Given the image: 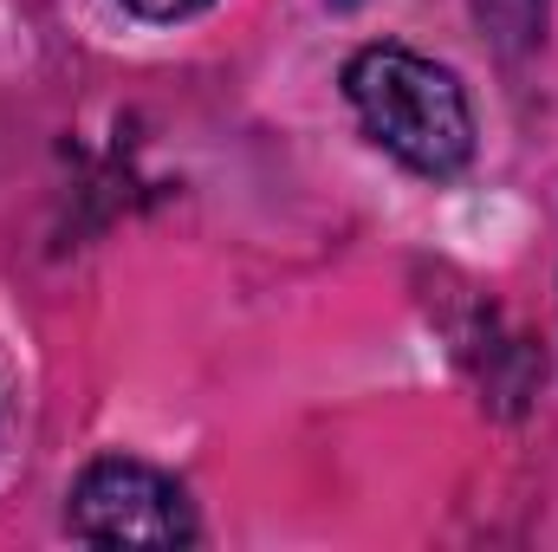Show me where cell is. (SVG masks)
I'll list each match as a JSON object with an SVG mask.
<instances>
[{"label":"cell","instance_id":"cell-3","mask_svg":"<svg viewBox=\"0 0 558 552\" xmlns=\"http://www.w3.org/2000/svg\"><path fill=\"white\" fill-rule=\"evenodd\" d=\"M474 13L494 26V39H500L507 52L533 46V39H539V26H546V0H474Z\"/></svg>","mask_w":558,"mask_h":552},{"label":"cell","instance_id":"cell-1","mask_svg":"<svg viewBox=\"0 0 558 552\" xmlns=\"http://www.w3.org/2000/svg\"><path fill=\"white\" fill-rule=\"evenodd\" d=\"M344 98L364 137L416 176H461L474 156V105L448 65L410 46H364L344 65Z\"/></svg>","mask_w":558,"mask_h":552},{"label":"cell","instance_id":"cell-2","mask_svg":"<svg viewBox=\"0 0 558 552\" xmlns=\"http://www.w3.org/2000/svg\"><path fill=\"white\" fill-rule=\"evenodd\" d=\"M65 527L92 547H189L195 507L162 468L131 461V455H105L78 475Z\"/></svg>","mask_w":558,"mask_h":552},{"label":"cell","instance_id":"cell-4","mask_svg":"<svg viewBox=\"0 0 558 552\" xmlns=\"http://www.w3.org/2000/svg\"><path fill=\"white\" fill-rule=\"evenodd\" d=\"M137 20H156V26H169V20H195L202 7H215V0H124Z\"/></svg>","mask_w":558,"mask_h":552},{"label":"cell","instance_id":"cell-5","mask_svg":"<svg viewBox=\"0 0 558 552\" xmlns=\"http://www.w3.org/2000/svg\"><path fill=\"white\" fill-rule=\"evenodd\" d=\"M331 7H357V0H331Z\"/></svg>","mask_w":558,"mask_h":552}]
</instances>
